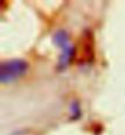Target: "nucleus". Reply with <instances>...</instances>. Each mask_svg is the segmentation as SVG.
<instances>
[{
	"mask_svg": "<svg viewBox=\"0 0 125 135\" xmlns=\"http://www.w3.org/2000/svg\"><path fill=\"white\" fill-rule=\"evenodd\" d=\"M28 69V64L22 59H12L5 61L0 66V80L3 84L15 81L17 78H21Z\"/></svg>",
	"mask_w": 125,
	"mask_h": 135,
	"instance_id": "1",
	"label": "nucleus"
},
{
	"mask_svg": "<svg viewBox=\"0 0 125 135\" xmlns=\"http://www.w3.org/2000/svg\"><path fill=\"white\" fill-rule=\"evenodd\" d=\"M94 48H93V38L91 33L86 32L81 37L77 48L74 49V59L79 64H87L93 60Z\"/></svg>",
	"mask_w": 125,
	"mask_h": 135,
	"instance_id": "2",
	"label": "nucleus"
},
{
	"mask_svg": "<svg viewBox=\"0 0 125 135\" xmlns=\"http://www.w3.org/2000/svg\"><path fill=\"white\" fill-rule=\"evenodd\" d=\"M54 42L57 43L58 46L63 49V55H61V66H65V65L69 63V60L74 57V48L70 47L68 35H66L64 31H59L57 35L54 36Z\"/></svg>",
	"mask_w": 125,
	"mask_h": 135,
	"instance_id": "3",
	"label": "nucleus"
}]
</instances>
